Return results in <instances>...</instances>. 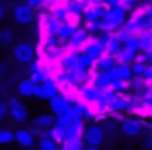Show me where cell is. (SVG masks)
I'll return each instance as SVG.
<instances>
[{
	"mask_svg": "<svg viewBox=\"0 0 152 150\" xmlns=\"http://www.w3.org/2000/svg\"><path fill=\"white\" fill-rule=\"evenodd\" d=\"M15 143L23 148H31L35 144V137H33V133L27 131V129H18V131H15Z\"/></svg>",
	"mask_w": 152,
	"mask_h": 150,
	"instance_id": "obj_8",
	"label": "cell"
},
{
	"mask_svg": "<svg viewBox=\"0 0 152 150\" xmlns=\"http://www.w3.org/2000/svg\"><path fill=\"white\" fill-rule=\"evenodd\" d=\"M58 94V87L54 85V81H45V83H39L37 90H35V96L41 98V100H52V98Z\"/></svg>",
	"mask_w": 152,
	"mask_h": 150,
	"instance_id": "obj_5",
	"label": "cell"
},
{
	"mask_svg": "<svg viewBox=\"0 0 152 150\" xmlns=\"http://www.w3.org/2000/svg\"><path fill=\"white\" fill-rule=\"evenodd\" d=\"M8 110H10V108H8V106L4 104V102H0V119H2V117L8 114Z\"/></svg>",
	"mask_w": 152,
	"mask_h": 150,
	"instance_id": "obj_14",
	"label": "cell"
},
{
	"mask_svg": "<svg viewBox=\"0 0 152 150\" xmlns=\"http://www.w3.org/2000/svg\"><path fill=\"white\" fill-rule=\"evenodd\" d=\"M146 148H150V150H152V139L146 141Z\"/></svg>",
	"mask_w": 152,
	"mask_h": 150,
	"instance_id": "obj_18",
	"label": "cell"
},
{
	"mask_svg": "<svg viewBox=\"0 0 152 150\" xmlns=\"http://www.w3.org/2000/svg\"><path fill=\"white\" fill-rule=\"evenodd\" d=\"M15 141V133L10 129H0V144H10Z\"/></svg>",
	"mask_w": 152,
	"mask_h": 150,
	"instance_id": "obj_12",
	"label": "cell"
},
{
	"mask_svg": "<svg viewBox=\"0 0 152 150\" xmlns=\"http://www.w3.org/2000/svg\"><path fill=\"white\" fill-rule=\"evenodd\" d=\"M42 2H45V0H31V2H29V4H31V6H33V8H35V6H41V4H42Z\"/></svg>",
	"mask_w": 152,
	"mask_h": 150,
	"instance_id": "obj_15",
	"label": "cell"
},
{
	"mask_svg": "<svg viewBox=\"0 0 152 150\" xmlns=\"http://www.w3.org/2000/svg\"><path fill=\"white\" fill-rule=\"evenodd\" d=\"M8 108H10V116L14 117L15 123H25V121H27L29 112H27V108L18 100V98H12V100L8 102Z\"/></svg>",
	"mask_w": 152,
	"mask_h": 150,
	"instance_id": "obj_3",
	"label": "cell"
},
{
	"mask_svg": "<svg viewBox=\"0 0 152 150\" xmlns=\"http://www.w3.org/2000/svg\"><path fill=\"white\" fill-rule=\"evenodd\" d=\"M121 131L127 137H137L142 131V121L141 119H125L121 123Z\"/></svg>",
	"mask_w": 152,
	"mask_h": 150,
	"instance_id": "obj_7",
	"label": "cell"
},
{
	"mask_svg": "<svg viewBox=\"0 0 152 150\" xmlns=\"http://www.w3.org/2000/svg\"><path fill=\"white\" fill-rule=\"evenodd\" d=\"M83 141H85L87 144H91V146H100L104 143V131L100 127H96V125L87 127L85 131H83Z\"/></svg>",
	"mask_w": 152,
	"mask_h": 150,
	"instance_id": "obj_4",
	"label": "cell"
},
{
	"mask_svg": "<svg viewBox=\"0 0 152 150\" xmlns=\"http://www.w3.org/2000/svg\"><path fill=\"white\" fill-rule=\"evenodd\" d=\"M150 129H152V123H150Z\"/></svg>",
	"mask_w": 152,
	"mask_h": 150,
	"instance_id": "obj_20",
	"label": "cell"
},
{
	"mask_svg": "<svg viewBox=\"0 0 152 150\" xmlns=\"http://www.w3.org/2000/svg\"><path fill=\"white\" fill-rule=\"evenodd\" d=\"M39 148H41V150H58V143L50 137V133H48V135L45 133L42 139L39 141Z\"/></svg>",
	"mask_w": 152,
	"mask_h": 150,
	"instance_id": "obj_11",
	"label": "cell"
},
{
	"mask_svg": "<svg viewBox=\"0 0 152 150\" xmlns=\"http://www.w3.org/2000/svg\"><path fill=\"white\" fill-rule=\"evenodd\" d=\"M12 39H14L12 31H0V44H10Z\"/></svg>",
	"mask_w": 152,
	"mask_h": 150,
	"instance_id": "obj_13",
	"label": "cell"
},
{
	"mask_svg": "<svg viewBox=\"0 0 152 150\" xmlns=\"http://www.w3.org/2000/svg\"><path fill=\"white\" fill-rule=\"evenodd\" d=\"M35 123H37V127H41V129H52L54 127V117L50 116V114H41V116L35 119Z\"/></svg>",
	"mask_w": 152,
	"mask_h": 150,
	"instance_id": "obj_10",
	"label": "cell"
},
{
	"mask_svg": "<svg viewBox=\"0 0 152 150\" xmlns=\"http://www.w3.org/2000/svg\"><path fill=\"white\" fill-rule=\"evenodd\" d=\"M83 150H100V148H98V146H91V144H87V146L83 148Z\"/></svg>",
	"mask_w": 152,
	"mask_h": 150,
	"instance_id": "obj_17",
	"label": "cell"
},
{
	"mask_svg": "<svg viewBox=\"0 0 152 150\" xmlns=\"http://www.w3.org/2000/svg\"><path fill=\"white\" fill-rule=\"evenodd\" d=\"M4 15H6V8L0 4V19H4Z\"/></svg>",
	"mask_w": 152,
	"mask_h": 150,
	"instance_id": "obj_16",
	"label": "cell"
},
{
	"mask_svg": "<svg viewBox=\"0 0 152 150\" xmlns=\"http://www.w3.org/2000/svg\"><path fill=\"white\" fill-rule=\"evenodd\" d=\"M14 19L21 25H27L35 19V10L31 4H18L14 8Z\"/></svg>",
	"mask_w": 152,
	"mask_h": 150,
	"instance_id": "obj_2",
	"label": "cell"
},
{
	"mask_svg": "<svg viewBox=\"0 0 152 150\" xmlns=\"http://www.w3.org/2000/svg\"><path fill=\"white\" fill-rule=\"evenodd\" d=\"M35 90H37V83H35L33 79H23V81H19L18 92L21 94V96H35Z\"/></svg>",
	"mask_w": 152,
	"mask_h": 150,
	"instance_id": "obj_9",
	"label": "cell"
},
{
	"mask_svg": "<svg viewBox=\"0 0 152 150\" xmlns=\"http://www.w3.org/2000/svg\"><path fill=\"white\" fill-rule=\"evenodd\" d=\"M50 108H52V112L54 114H66V112H69L71 110V104H69V100H67L66 96H62V94H56L54 98L50 100Z\"/></svg>",
	"mask_w": 152,
	"mask_h": 150,
	"instance_id": "obj_6",
	"label": "cell"
},
{
	"mask_svg": "<svg viewBox=\"0 0 152 150\" xmlns=\"http://www.w3.org/2000/svg\"><path fill=\"white\" fill-rule=\"evenodd\" d=\"M14 58L19 62V64H25L31 66L35 60V50L29 42H19V44L14 46Z\"/></svg>",
	"mask_w": 152,
	"mask_h": 150,
	"instance_id": "obj_1",
	"label": "cell"
},
{
	"mask_svg": "<svg viewBox=\"0 0 152 150\" xmlns=\"http://www.w3.org/2000/svg\"><path fill=\"white\" fill-rule=\"evenodd\" d=\"M18 2H19V4H29L31 0H18Z\"/></svg>",
	"mask_w": 152,
	"mask_h": 150,
	"instance_id": "obj_19",
	"label": "cell"
}]
</instances>
